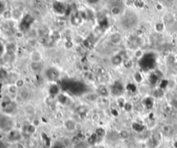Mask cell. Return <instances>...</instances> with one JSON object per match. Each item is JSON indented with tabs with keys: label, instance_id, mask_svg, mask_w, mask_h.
<instances>
[{
	"label": "cell",
	"instance_id": "6da1fadb",
	"mask_svg": "<svg viewBox=\"0 0 177 148\" xmlns=\"http://www.w3.org/2000/svg\"><path fill=\"white\" fill-rule=\"evenodd\" d=\"M14 127L15 122L11 116H8L5 114L0 116V131L8 133L15 129Z\"/></svg>",
	"mask_w": 177,
	"mask_h": 148
},
{
	"label": "cell",
	"instance_id": "7a4b0ae2",
	"mask_svg": "<svg viewBox=\"0 0 177 148\" xmlns=\"http://www.w3.org/2000/svg\"><path fill=\"white\" fill-rule=\"evenodd\" d=\"M17 109V105L14 101H6L3 103L2 105V109L4 111V114L8 115V116H12Z\"/></svg>",
	"mask_w": 177,
	"mask_h": 148
},
{
	"label": "cell",
	"instance_id": "3957f363",
	"mask_svg": "<svg viewBox=\"0 0 177 148\" xmlns=\"http://www.w3.org/2000/svg\"><path fill=\"white\" fill-rule=\"evenodd\" d=\"M33 21H34V18L30 15H25L22 17L21 22H20V24H19V28L21 29V31H26L29 29V27L31 26Z\"/></svg>",
	"mask_w": 177,
	"mask_h": 148
},
{
	"label": "cell",
	"instance_id": "277c9868",
	"mask_svg": "<svg viewBox=\"0 0 177 148\" xmlns=\"http://www.w3.org/2000/svg\"><path fill=\"white\" fill-rule=\"evenodd\" d=\"M45 77L50 82H55L56 80L59 79L60 78L59 71L57 69L54 68V67L46 69V71H45Z\"/></svg>",
	"mask_w": 177,
	"mask_h": 148
},
{
	"label": "cell",
	"instance_id": "5b68a950",
	"mask_svg": "<svg viewBox=\"0 0 177 148\" xmlns=\"http://www.w3.org/2000/svg\"><path fill=\"white\" fill-rule=\"evenodd\" d=\"M22 137H23V133L20 131L16 130V129H13L12 131L10 133H8V140L13 143L20 142Z\"/></svg>",
	"mask_w": 177,
	"mask_h": 148
},
{
	"label": "cell",
	"instance_id": "8992f818",
	"mask_svg": "<svg viewBox=\"0 0 177 148\" xmlns=\"http://www.w3.org/2000/svg\"><path fill=\"white\" fill-rule=\"evenodd\" d=\"M63 126H64L65 129L69 133L75 132V131H76V129H77V123H76V122H75L74 119H72V118L67 119V120L64 122Z\"/></svg>",
	"mask_w": 177,
	"mask_h": 148
},
{
	"label": "cell",
	"instance_id": "52a82bcc",
	"mask_svg": "<svg viewBox=\"0 0 177 148\" xmlns=\"http://www.w3.org/2000/svg\"><path fill=\"white\" fill-rule=\"evenodd\" d=\"M43 54L38 50H34L29 54V59L31 63H41L43 61Z\"/></svg>",
	"mask_w": 177,
	"mask_h": 148
},
{
	"label": "cell",
	"instance_id": "ba28073f",
	"mask_svg": "<svg viewBox=\"0 0 177 148\" xmlns=\"http://www.w3.org/2000/svg\"><path fill=\"white\" fill-rule=\"evenodd\" d=\"M123 40L122 35L119 32H113L109 36V42L113 45H118L120 44Z\"/></svg>",
	"mask_w": 177,
	"mask_h": 148
},
{
	"label": "cell",
	"instance_id": "9c48e42d",
	"mask_svg": "<svg viewBox=\"0 0 177 148\" xmlns=\"http://www.w3.org/2000/svg\"><path fill=\"white\" fill-rule=\"evenodd\" d=\"M36 128H37V127H35L32 123L28 124V125H25V126L23 127V133H22L27 135L29 137H30V136H32L33 134L36 133Z\"/></svg>",
	"mask_w": 177,
	"mask_h": 148
},
{
	"label": "cell",
	"instance_id": "30bf717a",
	"mask_svg": "<svg viewBox=\"0 0 177 148\" xmlns=\"http://www.w3.org/2000/svg\"><path fill=\"white\" fill-rule=\"evenodd\" d=\"M53 9L54 11L57 14H64L66 11V8H65L64 5L62 2L61 1H55L53 4Z\"/></svg>",
	"mask_w": 177,
	"mask_h": 148
},
{
	"label": "cell",
	"instance_id": "8fae6325",
	"mask_svg": "<svg viewBox=\"0 0 177 148\" xmlns=\"http://www.w3.org/2000/svg\"><path fill=\"white\" fill-rule=\"evenodd\" d=\"M97 94L104 98H106L110 96V90L106 85H100L97 90Z\"/></svg>",
	"mask_w": 177,
	"mask_h": 148
},
{
	"label": "cell",
	"instance_id": "7c38bea8",
	"mask_svg": "<svg viewBox=\"0 0 177 148\" xmlns=\"http://www.w3.org/2000/svg\"><path fill=\"white\" fill-rule=\"evenodd\" d=\"M18 96L19 97L21 98L23 101H29L30 96H31V94L29 92V90L26 89V88H22L19 90V92H18Z\"/></svg>",
	"mask_w": 177,
	"mask_h": 148
},
{
	"label": "cell",
	"instance_id": "4fadbf2b",
	"mask_svg": "<svg viewBox=\"0 0 177 148\" xmlns=\"http://www.w3.org/2000/svg\"><path fill=\"white\" fill-rule=\"evenodd\" d=\"M36 107L31 104V103H27L24 106V112L25 114L29 116H32L36 114Z\"/></svg>",
	"mask_w": 177,
	"mask_h": 148
},
{
	"label": "cell",
	"instance_id": "5bb4252c",
	"mask_svg": "<svg viewBox=\"0 0 177 148\" xmlns=\"http://www.w3.org/2000/svg\"><path fill=\"white\" fill-rule=\"evenodd\" d=\"M30 68L32 70L33 72H35V73H39V72H41L42 71L44 68V65L43 64V62H41V63H31L30 65Z\"/></svg>",
	"mask_w": 177,
	"mask_h": 148
},
{
	"label": "cell",
	"instance_id": "9a60e30c",
	"mask_svg": "<svg viewBox=\"0 0 177 148\" xmlns=\"http://www.w3.org/2000/svg\"><path fill=\"white\" fill-rule=\"evenodd\" d=\"M174 22H175V18H174V16L172 15L171 13L165 14V16L163 17V23L165 25H170Z\"/></svg>",
	"mask_w": 177,
	"mask_h": 148
},
{
	"label": "cell",
	"instance_id": "2e32d148",
	"mask_svg": "<svg viewBox=\"0 0 177 148\" xmlns=\"http://www.w3.org/2000/svg\"><path fill=\"white\" fill-rule=\"evenodd\" d=\"M19 79V76L17 75V73H15V72H9V75H8V79H7V81L9 82L10 85H14L16 82V80Z\"/></svg>",
	"mask_w": 177,
	"mask_h": 148
},
{
	"label": "cell",
	"instance_id": "e0dca14e",
	"mask_svg": "<svg viewBox=\"0 0 177 148\" xmlns=\"http://www.w3.org/2000/svg\"><path fill=\"white\" fill-rule=\"evenodd\" d=\"M123 57L120 54H117V55H114L112 58V63L114 66H119V65L123 64Z\"/></svg>",
	"mask_w": 177,
	"mask_h": 148
},
{
	"label": "cell",
	"instance_id": "ac0fdd59",
	"mask_svg": "<svg viewBox=\"0 0 177 148\" xmlns=\"http://www.w3.org/2000/svg\"><path fill=\"white\" fill-rule=\"evenodd\" d=\"M9 72L4 67H0V81H7Z\"/></svg>",
	"mask_w": 177,
	"mask_h": 148
},
{
	"label": "cell",
	"instance_id": "d6986e66",
	"mask_svg": "<svg viewBox=\"0 0 177 148\" xmlns=\"http://www.w3.org/2000/svg\"><path fill=\"white\" fill-rule=\"evenodd\" d=\"M121 12H122V10H121V8L119 6L115 5L111 8V13H112L113 16H119L121 14Z\"/></svg>",
	"mask_w": 177,
	"mask_h": 148
},
{
	"label": "cell",
	"instance_id": "ffe728a7",
	"mask_svg": "<svg viewBox=\"0 0 177 148\" xmlns=\"http://www.w3.org/2000/svg\"><path fill=\"white\" fill-rule=\"evenodd\" d=\"M8 91L11 95H16L19 92V89L15 85H9Z\"/></svg>",
	"mask_w": 177,
	"mask_h": 148
},
{
	"label": "cell",
	"instance_id": "44dd1931",
	"mask_svg": "<svg viewBox=\"0 0 177 148\" xmlns=\"http://www.w3.org/2000/svg\"><path fill=\"white\" fill-rule=\"evenodd\" d=\"M71 22H72V23L74 25H80L81 22H82V18L79 15H75V16L72 17Z\"/></svg>",
	"mask_w": 177,
	"mask_h": 148
},
{
	"label": "cell",
	"instance_id": "7402d4cb",
	"mask_svg": "<svg viewBox=\"0 0 177 148\" xmlns=\"http://www.w3.org/2000/svg\"><path fill=\"white\" fill-rule=\"evenodd\" d=\"M164 29H165V24H164L162 22H156V25H155V29H156V31L158 32V33H161V32H163Z\"/></svg>",
	"mask_w": 177,
	"mask_h": 148
},
{
	"label": "cell",
	"instance_id": "603a6c76",
	"mask_svg": "<svg viewBox=\"0 0 177 148\" xmlns=\"http://www.w3.org/2000/svg\"><path fill=\"white\" fill-rule=\"evenodd\" d=\"M11 14H12V18L15 19V20H19L20 18L22 19V14L21 11L17 9H15L13 11H11Z\"/></svg>",
	"mask_w": 177,
	"mask_h": 148
},
{
	"label": "cell",
	"instance_id": "cb8c5ba5",
	"mask_svg": "<svg viewBox=\"0 0 177 148\" xmlns=\"http://www.w3.org/2000/svg\"><path fill=\"white\" fill-rule=\"evenodd\" d=\"M123 66H124L126 69H130L132 67V66H133V62H132V60H131L130 59H123Z\"/></svg>",
	"mask_w": 177,
	"mask_h": 148
},
{
	"label": "cell",
	"instance_id": "d4e9b609",
	"mask_svg": "<svg viewBox=\"0 0 177 148\" xmlns=\"http://www.w3.org/2000/svg\"><path fill=\"white\" fill-rule=\"evenodd\" d=\"M123 109L126 111V112H131V111L133 110V104H132L130 102L126 101L125 103H124V105H123Z\"/></svg>",
	"mask_w": 177,
	"mask_h": 148
},
{
	"label": "cell",
	"instance_id": "484cf974",
	"mask_svg": "<svg viewBox=\"0 0 177 148\" xmlns=\"http://www.w3.org/2000/svg\"><path fill=\"white\" fill-rule=\"evenodd\" d=\"M14 85H16V87L20 90L22 88H24V85H25V82H24V80L21 79V78H19L18 79L16 80V82L14 84Z\"/></svg>",
	"mask_w": 177,
	"mask_h": 148
},
{
	"label": "cell",
	"instance_id": "4316f807",
	"mask_svg": "<svg viewBox=\"0 0 177 148\" xmlns=\"http://www.w3.org/2000/svg\"><path fill=\"white\" fill-rule=\"evenodd\" d=\"M94 133L96 134L97 137H104L106 135V131L102 127H99V128H97Z\"/></svg>",
	"mask_w": 177,
	"mask_h": 148
},
{
	"label": "cell",
	"instance_id": "83f0119b",
	"mask_svg": "<svg viewBox=\"0 0 177 148\" xmlns=\"http://www.w3.org/2000/svg\"><path fill=\"white\" fill-rule=\"evenodd\" d=\"M6 53V46L2 42H0V58L3 57L5 54Z\"/></svg>",
	"mask_w": 177,
	"mask_h": 148
},
{
	"label": "cell",
	"instance_id": "f1b7e54d",
	"mask_svg": "<svg viewBox=\"0 0 177 148\" xmlns=\"http://www.w3.org/2000/svg\"><path fill=\"white\" fill-rule=\"evenodd\" d=\"M144 55V52H143L141 49H137V50L134 52V56L137 59H140L143 58Z\"/></svg>",
	"mask_w": 177,
	"mask_h": 148
},
{
	"label": "cell",
	"instance_id": "f546056e",
	"mask_svg": "<svg viewBox=\"0 0 177 148\" xmlns=\"http://www.w3.org/2000/svg\"><path fill=\"white\" fill-rule=\"evenodd\" d=\"M28 146L29 148H36L37 146V141L34 139H30L28 142Z\"/></svg>",
	"mask_w": 177,
	"mask_h": 148
},
{
	"label": "cell",
	"instance_id": "4dcf8cb0",
	"mask_svg": "<svg viewBox=\"0 0 177 148\" xmlns=\"http://www.w3.org/2000/svg\"><path fill=\"white\" fill-rule=\"evenodd\" d=\"M2 16H3L5 19H6V20H9V19H11V18H12V14H11V11L6 10V11H5L4 13H3Z\"/></svg>",
	"mask_w": 177,
	"mask_h": 148
},
{
	"label": "cell",
	"instance_id": "1f68e13d",
	"mask_svg": "<svg viewBox=\"0 0 177 148\" xmlns=\"http://www.w3.org/2000/svg\"><path fill=\"white\" fill-rule=\"evenodd\" d=\"M6 11V5L3 0H0V15L2 16L3 13Z\"/></svg>",
	"mask_w": 177,
	"mask_h": 148
},
{
	"label": "cell",
	"instance_id": "d6a6232c",
	"mask_svg": "<svg viewBox=\"0 0 177 148\" xmlns=\"http://www.w3.org/2000/svg\"><path fill=\"white\" fill-rule=\"evenodd\" d=\"M161 130H162V132L164 133L165 134H169V133H170L172 131L171 127H169L168 125H165V126H163Z\"/></svg>",
	"mask_w": 177,
	"mask_h": 148
},
{
	"label": "cell",
	"instance_id": "836d02e7",
	"mask_svg": "<svg viewBox=\"0 0 177 148\" xmlns=\"http://www.w3.org/2000/svg\"><path fill=\"white\" fill-rule=\"evenodd\" d=\"M28 43H29L30 46H32V47H36V44H37V41H36V39H34V38H30V39L28 40Z\"/></svg>",
	"mask_w": 177,
	"mask_h": 148
},
{
	"label": "cell",
	"instance_id": "e575fe53",
	"mask_svg": "<svg viewBox=\"0 0 177 148\" xmlns=\"http://www.w3.org/2000/svg\"><path fill=\"white\" fill-rule=\"evenodd\" d=\"M170 105L172 106L173 109H177V98H172L170 100Z\"/></svg>",
	"mask_w": 177,
	"mask_h": 148
},
{
	"label": "cell",
	"instance_id": "d590c367",
	"mask_svg": "<svg viewBox=\"0 0 177 148\" xmlns=\"http://www.w3.org/2000/svg\"><path fill=\"white\" fill-rule=\"evenodd\" d=\"M75 148H87V145L85 142H79L75 145Z\"/></svg>",
	"mask_w": 177,
	"mask_h": 148
},
{
	"label": "cell",
	"instance_id": "8d00e7d4",
	"mask_svg": "<svg viewBox=\"0 0 177 148\" xmlns=\"http://www.w3.org/2000/svg\"><path fill=\"white\" fill-rule=\"evenodd\" d=\"M31 123H32V124L34 125V126H35V127H37L38 126L40 125V121H39L38 119H34Z\"/></svg>",
	"mask_w": 177,
	"mask_h": 148
},
{
	"label": "cell",
	"instance_id": "74e56055",
	"mask_svg": "<svg viewBox=\"0 0 177 148\" xmlns=\"http://www.w3.org/2000/svg\"><path fill=\"white\" fill-rule=\"evenodd\" d=\"M52 148H64V146H63V145L61 144V143H55Z\"/></svg>",
	"mask_w": 177,
	"mask_h": 148
},
{
	"label": "cell",
	"instance_id": "f35d334b",
	"mask_svg": "<svg viewBox=\"0 0 177 148\" xmlns=\"http://www.w3.org/2000/svg\"><path fill=\"white\" fill-rule=\"evenodd\" d=\"M99 0H86V2L90 5H95L97 3H99Z\"/></svg>",
	"mask_w": 177,
	"mask_h": 148
},
{
	"label": "cell",
	"instance_id": "ab89813d",
	"mask_svg": "<svg viewBox=\"0 0 177 148\" xmlns=\"http://www.w3.org/2000/svg\"><path fill=\"white\" fill-rule=\"evenodd\" d=\"M0 148H7V145L2 140H0Z\"/></svg>",
	"mask_w": 177,
	"mask_h": 148
},
{
	"label": "cell",
	"instance_id": "60d3db41",
	"mask_svg": "<svg viewBox=\"0 0 177 148\" xmlns=\"http://www.w3.org/2000/svg\"><path fill=\"white\" fill-rule=\"evenodd\" d=\"M174 147L177 148V141H175V142L174 143Z\"/></svg>",
	"mask_w": 177,
	"mask_h": 148
},
{
	"label": "cell",
	"instance_id": "b9f144b4",
	"mask_svg": "<svg viewBox=\"0 0 177 148\" xmlns=\"http://www.w3.org/2000/svg\"><path fill=\"white\" fill-rule=\"evenodd\" d=\"M175 59H176V61H177V56H175Z\"/></svg>",
	"mask_w": 177,
	"mask_h": 148
},
{
	"label": "cell",
	"instance_id": "7bdbcfd3",
	"mask_svg": "<svg viewBox=\"0 0 177 148\" xmlns=\"http://www.w3.org/2000/svg\"><path fill=\"white\" fill-rule=\"evenodd\" d=\"M176 83H177V78H176Z\"/></svg>",
	"mask_w": 177,
	"mask_h": 148
}]
</instances>
